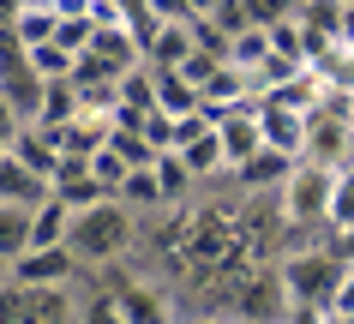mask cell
<instances>
[{"label": "cell", "mask_w": 354, "mask_h": 324, "mask_svg": "<svg viewBox=\"0 0 354 324\" xmlns=\"http://www.w3.org/2000/svg\"><path fill=\"white\" fill-rule=\"evenodd\" d=\"M12 283V258H0V288Z\"/></svg>", "instance_id": "484cf974"}, {"label": "cell", "mask_w": 354, "mask_h": 324, "mask_svg": "<svg viewBox=\"0 0 354 324\" xmlns=\"http://www.w3.org/2000/svg\"><path fill=\"white\" fill-rule=\"evenodd\" d=\"M30 210H37V204L0 198V258H19V252L30 247Z\"/></svg>", "instance_id": "9a60e30c"}, {"label": "cell", "mask_w": 354, "mask_h": 324, "mask_svg": "<svg viewBox=\"0 0 354 324\" xmlns=\"http://www.w3.org/2000/svg\"><path fill=\"white\" fill-rule=\"evenodd\" d=\"M348 162H354V151H348Z\"/></svg>", "instance_id": "83f0119b"}, {"label": "cell", "mask_w": 354, "mask_h": 324, "mask_svg": "<svg viewBox=\"0 0 354 324\" xmlns=\"http://www.w3.org/2000/svg\"><path fill=\"white\" fill-rule=\"evenodd\" d=\"M73 265H78V252L60 240V247H24L19 258H12V283H73Z\"/></svg>", "instance_id": "277c9868"}, {"label": "cell", "mask_w": 354, "mask_h": 324, "mask_svg": "<svg viewBox=\"0 0 354 324\" xmlns=\"http://www.w3.org/2000/svg\"><path fill=\"white\" fill-rule=\"evenodd\" d=\"M55 30H60L55 0H24L19 19H12V37H19V48H37V42H48Z\"/></svg>", "instance_id": "9c48e42d"}, {"label": "cell", "mask_w": 354, "mask_h": 324, "mask_svg": "<svg viewBox=\"0 0 354 324\" xmlns=\"http://www.w3.org/2000/svg\"><path fill=\"white\" fill-rule=\"evenodd\" d=\"M259 126H264V144H270V151L306 156V115H300V108H282V102H259Z\"/></svg>", "instance_id": "8992f818"}, {"label": "cell", "mask_w": 354, "mask_h": 324, "mask_svg": "<svg viewBox=\"0 0 354 324\" xmlns=\"http://www.w3.org/2000/svg\"><path fill=\"white\" fill-rule=\"evenodd\" d=\"M324 318H342V324H354V258H342V276H336L330 301H324Z\"/></svg>", "instance_id": "d6986e66"}, {"label": "cell", "mask_w": 354, "mask_h": 324, "mask_svg": "<svg viewBox=\"0 0 354 324\" xmlns=\"http://www.w3.org/2000/svg\"><path fill=\"white\" fill-rule=\"evenodd\" d=\"M228 60L246 66V73H259L264 60H270V30H264V24H241L234 42H228Z\"/></svg>", "instance_id": "2e32d148"}, {"label": "cell", "mask_w": 354, "mask_h": 324, "mask_svg": "<svg viewBox=\"0 0 354 324\" xmlns=\"http://www.w3.org/2000/svg\"><path fill=\"white\" fill-rule=\"evenodd\" d=\"M145 12L156 24H168V19H187V0H145Z\"/></svg>", "instance_id": "cb8c5ba5"}, {"label": "cell", "mask_w": 354, "mask_h": 324, "mask_svg": "<svg viewBox=\"0 0 354 324\" xmlns=\"http://www.w3.org/2000/svg\"><path fill=\"white\" fill-rule=\"evenodd\" d=\"M295 162H300V156L270 151V144H264V151H252L241 169H228V174L241 180V198H264V192H277L282 180H288V169H295Z\"/></svg>", "instance_id": "5b68a950"}, {"label": "cell", "mask_w": 354, "mask_h": 324, "mask_svg": "<svg viewBox=\"0 0 354 324\" xmlns=\"http://www.w3.org/2000/svg\"><path fill=\"white\" fill-rule=\"evenodd\" d=\"M180 156H187V169H192V180H198V187H205V180H216V174H228V156H223L216 126H205L192 144H180Z\"/></svg>", "instance_id": "30bf717a"}, {"label": "cell", "mask_w": 354, "mask_h": 324, "mask_svg": "<svg viewBox=\"0 0 354 324\" xmlns=\"http://www.w3.org/2000/svg\"><path fill=\"white\" fill-rule=\"evenodd\" d=\"M336 37L354 42V0H342V24H336Z\"/></svg>", "instance_id": "d4e9b609"}, {"label": "cell", "mask_w": 354, "mask_h": 324, "mask_svg": "<svg viewBox=\"0 0 354 324\" xmlns=\"http://www.w3.org/2000/svg\"><path fill=\"white\" fill-rule=\"evenodd\" d=\"M348 126H354V84H348Z\"/></svg>", "instance_id": "4316f807"}, {"label": "cell", "mask_w": 354, "mask_h": 324, "mask_svg": "<svg viewBox=\"0 0 354 324\" xmlns=\"http://www.w3.org/2000/svg\"><path fill=\"white\" fill-rule=\"evenodd\" d=\"M0 198H12V204H42V198H48V180H42L37 169H24L19 156L6 151L0 156Z\"/></svg>", "instance_id": "ba28073f"}, {"label": "cell", "mask_w": 354, "mask_h": 324, "mask_svg": "<svg viewBox=\"0 0 354 324\" xmlns=\"http://www.w3.org/2000/svg\"><path fill=\"white\" fill-rule=\"evenodd\" d=\"M336 276H342V265H336L330 252H313V240H306V247H295L288 258H282L288 312H295V318H324V301H330Z\"/></svg>", "instance_id": "7a4b0ae2"}, {"label": "cell", "mask_w": 354, "mask_h": 324, "mask_svg": "<svg viewBox=\"0 0 354 324\" xmlns=\"http://www.w3.org/2000/svg\"><path fill=\"white\" fill-rule=\"evenodd\" d=\"M330 162H313V156H300L288 180L277 187V210L288 229H324V204H330Z\"/></svg>", "instance_id": "3957f363"}, {"label": "cell", "mask_w": 354, "mask_h": 324, "mask_svg": "<svg viewBox=\"0 0 354 324\" xmlns=\"http://www.w3.org/2000/svg\"><path fill=\"white\" fill-rule=\"evenodd\" d=\"M55 42H60V48H73V55H84V48H91V42H96V24L84 19V12H78V19H60Z\"/></svg>", "instance_id": "44dd1931"}, {"label": "cell", "mask_w": 354, "mask_h": 324, "mask_svg": "<svg viewBox=\"0 0 354 324\" xmlns=\"http://www.w3.org/2000/svg\"><path fill=\"white\" fill-rule=\"evenodd\" d=\"M150 169H156L162 204H180V198H192V187H198V180H192V169H187V156L174 151V144H168V151H156V162H150Z\"/></svg>", "instance_id": "7c38bea8"}, {"label": "cell", "mask_w": 354, "mask_h": 324, "mask_svg": "<svg viewBox=\"0 0 354 324\" xmlns=\"http://www.w3.org/2000/svg\"><path fill=\"white\" fill-rule=\"evenodd\" d=\"M150 162H156V156H150ZM150 162H138V169L127 174V180H120V192H114V198H127V204H162V187H156V169H150Z\"/></svg>", "instance_id": "e0dca14e"}, {"label": "cell", "mask_w": 354, "mask_h": 324, "mask_svg": "<svg viewBox=\"0 0 354 324\" xmlns=\"http://www.w3.org/2000/svg\"><path fill=\"white\" fill-rule=\"evenodd\" d=\"M132 234L138 222L127 216V198H96V204L73 210V234H66V247L78 258H120L132 247Z\"/></svg>", "instance_id": "6da1fadb"}, {"label": "cell", "mask_w": 354, "mask_h": 324, "mask_svg": "<svg viewBox=\"0 0 354 324\" xmlns=\"http://www.w3.org/2000/svg\"><path fill=\"white\" fill-rule=\"evenodd\" d=\"M91 24L96 30H114V24H132V12L120 0H91Z\"/></svg>", "instance_id": "603a6c76"}, {"label": "cell", "mask_w": 354, "mask_h": 324, "mask_svg": "<svg viewBox=\"0 0 354 324\" xmlns=\"http://www.w3.org/2000/svg\"><path fill=\"white\" fill-rule=\"evenodd\" d=\"M24 60H30V78H42V84H55V78H73V66H78V55H73V48H60L55 37L37 42V48H24Z\"/></svg>", "instance_id": "5bb4252c"}, {"label": "cell", "mask_w": 354, "mask_h": 324, "mask_svg": "<svg viewBox=\"0 0 354 324\" xmlns=\"http://www.w3.org/2000/svg\"><path fill=\"white\" fill-rule=\"evenodd\" d=\"M156 108H168V115L198 108V84H192L180 66H156Z\"/></svg>", "instance_id": "4fadbf2b"}, {"label": "cell", "mask_w": 354, "mask_h": 324, "mask_svg": "<svg viewBox=\"0 0 354 324\" xmlns=\"http://www.w3.org/2000/svg\"><path fill=\"white\" fill-rule=\"evenodd\" d=\"M324 229H330L336 240H342V234H354V162L330 174V204H324Z\"/></svg>", "instance_id": "8fae6325"}, {"label": "cell", "mask_w": 354, "mask_h": 324, "mask_svg": "<svg viewBox=\"0 0 354 324\" xmlns=\"http://www.w3.org/2000/svg\"><path fill=\"white\" fill-rule=\"evenodd\" d=\"M187 55H192V24H187V19L156 24L150 42H145V60H150V66H180Z\"/></svg>", "instance_id": "52a82bcc"}, {"label": "cell", "mask_w": 354, "mask_h": 324, "mask_svg": "<svg viewBox=\"0 0 354 324\" xmlns=\"http://www.w3.org/2000/svg\"><path fill=\"white\" fill-rule=\"evenodd\" d=\"M241 6H246V19H252V24H277V19L295 12V0H241Z\"/></svg>", "instance_id": "7402d4cb"}, {"label": "cell", "mask_w": 354, "mask_h": 324, "mask_svg": "<svg viewBox=\"0 0 354 324\" xmlns=\"http://www.w3.org/2000/svg\"><path fill=\"white\" fill-rule=\"evenodd\" d=\"M138 133H145V144H150V151H168V144H174V115H168V108H145Z\"/></svg>", "instance_id": "ffe728a7"}, {"label": "cell", "mask_w": 354, "mask_h": 324, "mask_svg": "<svg viewBox=\"0 0 354 324\" xmlns=\"http://www.w3.org/2000/svg\"><path fill=\"white\" fill-rule=\"evenodd\" d=\"M91 174L102 180V192H120V180L132 174V162L114 151V144H96V151H91Z\"/></svg>", "instance_id": "ac0fdd59"}]
</instances>
